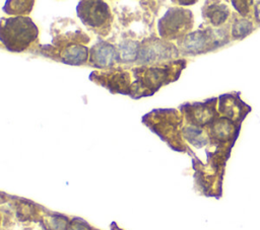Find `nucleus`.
Returning <instances> with one entry per match:
<instances>
[{
	"mask_svg": "<svg viewBox=\"0 0 260 230\" xmlns=\"http://www.w3.org/2000/svg\"><path fill=\"white\" fill-rule=\"evenodd\" d=\"M185 60L174 61L170 64L154 67H139L132 69L135 80L131 85V97L140 98L150 96L160 86L177 80L182 69L185 68Z\"/></svg>",
	"mask_w": 260,
	"mask_h": 230,
	"instance_id": "nucleus-1",
	"label": "nucleus"
},
{
	"mask_svg": "<svg viewBox=\"0 0 260 230\" xmlns=\"http://www.w3.org/2000/svg\"><path fill=\"white\" fill-rule=\"evenodd\" d=\"M0 41L6 50L20 53L26 50L38 37V27L27 16L1 19Z\"/></svg>",
	"mask_w": 260,
	"mask_h": 230,
	"instance_id": "nucleus-2",
	"label": "nucleus"
},
{
	"mask_svg": "<svg viewBox=\"0 0 260 230\" xmlns=\"http://www.w3.org/2000/svg\"><path fill=\"white\" fill-rule=\"evenodd\" d=\"M142 123L146 125L153 133H155L161 140L167 142L173 149L176 150L178 145L180 150L184 148L179 126L182 119L179 112L174 108L153 109L142 118Z\"/></svg>",
	"mask_w": 260,
	"mask_h": 230,
	"instance_id": "nucleus-3",
	"label": "nucleus"
},
{
	"mask_svg": "<svg viewBox=\"0 0 260 230\" xmlns=\"http://www.w3.org/2000/svg\"><path fill=\"white\" fill-rule=\"evenodd\" d=\"M193 26V15L190 10L172 7L158 20L157 29L160 37L166 40L182 39Z\"/></svg>",
	"mask_w": 260,
	"mask_h": 230,
	"instance_id": "nucleus-4",
	"label": "nucleus"
},
{
	"mask_svg": "<svg viewBox=\"0 0 260 230\" xmlns=\"http://www.w3.org/2000/svg\"><path fill=\"white\" fill-rule=\"evenodd\" d=\"M76 12L82 23L93 30L100 32L103 29H110L112 15L109 5L104 1H80Z\"/></svg>",
	"mask_w": 260,
	"mask_h": 230,
	"instance_id": "nucleus-5",
	"label": "nucleus"
},
{
	"mask_svg": "<svg viewBox=\"0 0 260 230\" xmlns=\"http://www.w3.org/2000/svg\"><path fill=\"white\" fill-rule=\"evenodd\" d=\"M179 51L173 44L161 41L157 37H150L144 40L138 52V59L140 63H153L178 56Z\"/></svg>",
	"mask_w": 260,
	"mask_h": 230,
	"instance_id": "nucleus-6",
	"label": "nucleus"
},
{
	"mask_svg": "<svg viewBox=\"0 0 260 230\" xmlns=\"http://www.w3.org/2000/svg\"><path fill=\"white\" fill-rule=\"evenodd\" d=\"M89 79L103 87L108 88L112 93H121L125 95H131L130 73L121 69L98 72L92 71L89 75Z\"/></svg>",
	"mask_w": 260,
	"mask_h": 230,
	"instance_id": "nucleus-7",
	"label": "nucleus"
},
{
	"mask_svg": "<svg viewBox=\"0 0 260 230\" xmlns=\"http://www.w3.org/2000/svg\"><path fill=\"white\" fill-rule=\"evenodd\" d=\"M215 43L212 32L209 29H198L187 33L178 41L179 51L185 55H199L211 50Z\"/></svg>",
	"mask_w": 260,
	"mask_h": 230,
	"instance_id": "nucleus-8",
	"label": "nucleus"
},
{
	"mask_svg": "<svg viewBox=\"0 0 260 230\" xmlns=\"http://www.w3.org/2000/svg\"><path fill=\"white\" fill-rule=\"evenodd\" d=\"M211 101H213V99H209L205 102L185 103L180 106V109L191 126L202 127L212 121L214 103H211Z\"/></svg>",
	"mask_w": 260,
	"mask_h": 230,
	"instance_id": "nucleus-9",
	"label": "nucleus"
},
{
	"mask_svg": "<svg viewBox=\"0 0 260 230\" xmlns=\"http://www.w3.org/2000/svg\"><path fill=\"white\" fill-rule=\"evenodd\" d=\"M89 64L98 69L110 68L119 61L118 52L115 47L102 40L89 49Z\"/></svg>",
	"mask_w": 260,
	"mask_h": 230,
	"instance_id": "nucleus-10",
	"label": "nucleus"
},
{
	"mask_svg": "<svg viewBox=\"0 0 260 230\" xmlns=\"http://www.w3.org/2000/svg\"><path fill=\"white\" fill-rule=\"evenodd\" d=\"M88 55L89 50L87 47L79 43H74L61 49L57 59L64 64L77 66L84 64L88 59Z\"/></svg>",
	"mask_w": 260,
	"mask_h": 230,
	"instance_id": "nucleus-11",
	"label": "nucleus"
},
{
	"mask_svg": "<svg viewBox=\"0 0 260 230\" xmlns=\"http://www.w3.org/2000/svg\"><path fill=\"white\" fill-rule=\"evenodd\" d=\"M230 14V10L225 4H220L218 2L211 3L210 5H205L202 9V15L207 19L212 25L218 26L222 24Z\"/></svg>",
	"mask_w": 260,
	"mask_h": 230,
	"instance_id": "nucleus-12",
	"label": "nucleus"
},
{
	"mask_svg": "<svg viewBox=\"0 0 260 230\" xmlns=\"http://www.w3.org/2000/svg\"><path fill=\"white\" fill-rule=\"evenodd\" d=\"M139 47L140 46L138 42H134L131 40H127L121 43L118 48L119 61L122 63H132L134 61H137Z\"/></svg>",
	"mask_w": 260,
	"mask_h": 230,
	"instance_id": "nucleus-13",
	"label": "nucleus"
},
{
	"mask_svg": "<svg viewBox=\"0 0 260 230\" xmlns=\"http://www.w3.org/2000/svg\"><path fill=\"white\" fill-rule=\"evenodd\" d=\"M34 6V1H6L3 11L7 14H28Z\"/></svg>",
	"mask_w": 260,
	"mask_h": 230,
	"instance_id": "nucleus-14",
	"label": "nucleus"
},
{
	"mask_svg": "<svg viewBox=\"0 0 260 230\" xmlns=\"http://www.w3.org/2000/svg\"><path fill=\"white\" fill-rule=\"evenodd\" d=\"M252 30V23L248 20H237L232 28V34L235 37H243Z\"/></svg>",
	"mask_w": 260,
	"mask_h": 230,
	"instance_id": "nucleus-15",
	"label": "nucleus"
},
{
	"mask_svg": "<svg viewBox=\"0 0 260 230\" xmlns=\"http://www.w3.org/2000/svg\"><path fill=\"white\" fill-rule=\"evenodd\" d=\"M70 230H88L87 226L81 223H72V226L70 228Z\"/></svg>",
	"mask_w": 260,
	"mask_h": 230,
	"instance_id": "nucleus-16",
	"label": "nucleus"
},
{
	"mask_svg": "<svg viewBox=\"0 0 260 230\" xmlns=\"http://www.w3.org/2000/svg\"><path fill=\"white\" fill-rule=\"evenodd\" d=\"M254 13H255V18L260 22V1L254 5Z\"/></svg>",
	"mask_w": 260,
	"mask_h": 230,
	"instance_id": "nucleus-17",
	"label": "nucleus"
},
{
	"mask_svg": "<svg viewBox=\"0 0 260 230\" xmlns=\"http://www.w3.org/2000/svg\"><path fill=\"white\" fill-rule=\"evenodd\" d=\"M195 3V1H190V2H186V1H179V4H192Z\"/></svg>",
	"mask_w": 260,
	"mask_h": 230,
	"instance_id": "nucleus-18",
	"label": "nucleus"
}]
</instances>
